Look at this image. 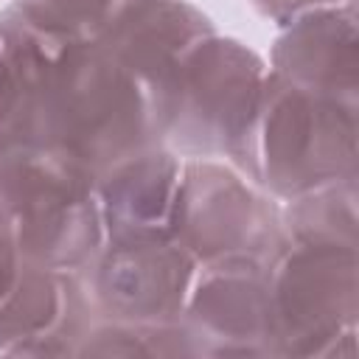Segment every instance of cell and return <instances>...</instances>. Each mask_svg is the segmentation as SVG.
<instances>
[{"label":"cell","instance_id":"cell-9","mask_svg":"<svg viewBox=\"0 0 359 359\" xmlns=\"http://www.w3.org/2000/svg\"><path fill=\"white\" fill-rule=\"evenodd\" d=\"M196 356H272L266 266H199L182 309Z\"/></svg>","mask_w":359,"mask_h":359},{"label":"cell","instance_id":"cell-6","mask_svg":"<svg viewBox=\"0 0 359 359\" xmlns=\"http://www.w3.org/2000/svg\"><path fill=\"white\" fill-rule=\"evenodd\" d=\"M171 238L196 266H269L283 244L280 202L227 160H182Z\"/></svg>","mask_w":359,"mask_h":359},{"label":"cell","instance_id":"cell-17","mask_svg":"<svg viewBox=\"0 0 359 359\" xmlns=\"http://www.w3.org/2000/svg\"><path fill=\"white\" fill-rule=\"evenodd\" d=\"M17 269H20V255L14 252V247L0 236V303L3 297L8 294L14 278H17Z\"/></svg>","mask_w":359,"mask_h":359},{"label":"cell","instance_id":"cell-13","mask_svg":"<svg viewBox=\"0 0 359 359\" xmlns=\"http://www.w3.org/2000/svg\"><path fill=\"white\" fill-rule=\"evenodd\" d=\"M359 177L280 202L283 241H339L359 247Z\"/></svg>","mask_w":359,"mask_h":359},{"label":"cell","instance_id":"cell-4","mask_svg":"<svg viewBox=\"0 0 359 359\" xmlns=\"http://www.w3.org/2000/svg\"><path fill=\"white\" fill-rule=\"evenodd\" d=\"M269 65L233 36L210 34L174 67L151 101L157 143L182 160H222L241 137Z\"/></svg>","mask_w":359,"mask_h":359},{"label":"cell","instance_id":"cell-12","mask_svg":"<svg viewBox=\"0 0 359 359\" xmlns=\"http://www.w3.org/2000/svg\"><path fill=\"white\" fill-rule=\"evenodd\" d=\"M269 70L309 90L359 98V17L356 3L303 14L280 28Z\"/></svg>","mask_w":359,"mask_h":359},{"label":"cell","instance_id":"cell-1","mask_svg":"<svg viewBox=\"0 0 359 359\" xmlns=\"http://www.w3.org/2000/svg\"><path fill=\"white\" fill-rule=\"evenodd\" d=\"M157 143L143 84L98 42L0 8V154L59 149L101 171Z\"/></svg>","mask_w":359,"mask_h":359},{"label":"cell","instance_id":"cell-8","mask_svg":"<svg viewBox=\"0 0 359 359\" xmlns=\"http://www.w3.org/2000/svg\"><path fill=\"white\" fill-rule=\"evenodd\" d=\"M95 309L81 272L20 258L17 278L0 303V356H79Z\"/></svg>","mask_w":359,"mask_h":359},{"label":"cell","instance_id":"cell-7","mask_svg":"<svg viewBox=\"0 0 359 359\" xmlns=\"http://www.w3.org/2000/svg\"><path fill=\"white\" fill-rule=\"evenodd\" d=\"M196 261L174 238L104 241L81 269L95 320L174 323L196 275Z\"/></svg>","mask_w":359,"mask_h":359},{"label":"cell","instance_id":"cell-11","mask_svg":"<svg viewBox=\"0 0 359 359\" xmlns=\"http://www.w3.org/2000/svg\"><path fill=\"white\" fill-rule=\"evenodd\" d=\"M210 34L213 20L188 0H135L98 45L143 84L151 104L180 59Z\"/></svg>","mask_w":359,"mask_h":359},{"label":"cell","instance_id":"cell-2","mask_svg":"<svg viewBox=\"0 0 359 359\" xmlns=\"http://www.w3.org/2000/svg\"><path fill=\"white\" fill-rule=\"evenodd\" d=\"M224 160L278 202L359 177V98L309 90L266 70Z\"/></svg>","mask_w":359,"mask_h":359},{"label":"cell","instance_id":"cell-16","mask_svg":"<svg viewBox=\"0 0 359 359\" xmlns=\"http://www.w3.org/2000/svg\"><path fill=\"white\" fill-rule=\"evenodd\" d=\"M342 3H356V0H250V6L278 28L289 25L292 20L328 8V6H342Z\"/></svg>","mask_w":359,"mask_h":359},{"label":"cell","instance_id":"cell-14","mask_svg":"<svg viewBox=\"0 0 359 359\" xmlns=\"http://www.w3.org/2000/svg\"><path fill=\"white\" fill-rule=\"evenodd\" d=\"M79 356H149V359H191L194 339L182 320L174 323H118L95 320L87 331Z\"/></svg>","mask_w":359,"mask_h":359},{"label":"cell","instance_id":"cell-15","mask_svg":"<svg viewBox=\"0 0 359 359\" xmlns=\"http://www.w3.org/2000/svg\"><path fill=\"white\" fill-rule=\"evenodd\" d=\"M132 3L135 0H11V6L34 22L87 42H98Z\"/></svg>","mask_w":359,"mask_h":359},{"label":"cell","instance_id":"cell-5","mask_svg":"<svg viewBox=\"0 0 359 359\" xmlns=\"http://www.w3.org/2000/svg\"><path fill=\"white\" fill-rule=\"evenodd\" d=\"M272 356H353L359 334V247L283 241L266 266Z\"/></svg>","mask_w":359,"mask_h":359},{"label":"cell","instance_id":"cell-10","mask_svg":"<svg viewBox=\"0 0 359 359\" xmlns=\"http://www.w3.org/2000/svg\"><path fill=\"white\" fill-rule=\"evenodd\" d=\"M182 157L163 143L135 149L95 174L104 241L171 238Z\"/></svg>","mask_w":359,"mask_h":359},{"label":"cell","instance_id":"cell-3","mask_svg":"<svg viewBox=\"0 0 359 359\" xmlns=\"http://www.w3.org/2000/svg\"><path fill=\"white\" fill-rule=\"evenodd\" d=\"M95 174L59 149L0 154V236L22 261L81 272L104 247Z\"/></svg>","mask_w":359,"mask_h":359}]
</instances>
